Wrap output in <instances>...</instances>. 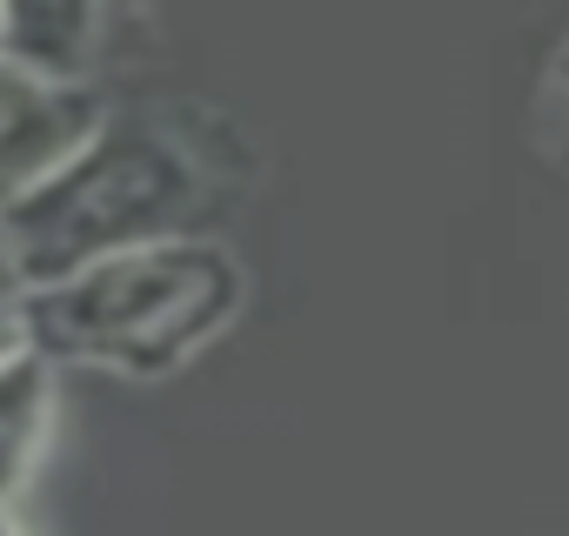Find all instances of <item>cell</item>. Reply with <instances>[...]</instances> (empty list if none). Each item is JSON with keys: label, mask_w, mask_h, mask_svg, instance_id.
Masks as SVG:
<instances>
[{"label": "cell", "mask_w": 569, "mask_h": 536, "mask_svg": "<svg viewBox=\"0 0 569 536\" xmlns=\"http://www.w3.org/2000/svg\"><path fill=\"white\" fill-rule=\"evenodd\" d=\"M34 349V329H28V282L14 276V261L8 248H0V363Z\"/></svg>", "instance_id": "cell-6"}, {"label": "cell", "mask_w": 569, "mask_h": 536, "mask_svg": "<svg viewBox=\"0 0 569 536\" xmlns=\"http://www.w3.org/2000/svg\"><path fill=\"white\" fill-rule=\"evenodd\" d=\"M214 188L188 141L148 121H108L68 168L0 215V248L28 296L61 289L134 248L188 241Z\"/></svg>", "instance_id": "cell-1"}, {"label": "cell", "mask_w": 569, "mask_h": 536, "mask_svg": "<svg viewBox=\"0 0 569 536\" xmlns=\"http://www.w3.org/2000/svg\"><path fill=\"white\" fill-rule=\"evenodd\" d=\"M94 54H101V8H88V0H14L8 8L0 61H14L21 75L48 88H88Z\"/></svg>", "instance_id": "cell-4"}, {"label": "cell", "mask_w": 569, "mask_h": 536, "mask_svg": "<svg viewBox=\"0 0 569 536\" xmlns=\"http://www.w3.org/2000/svg\"><path fill=\"white\" fill-rule=\"evenodd\" d=\"M101 128L108 108L94 88H48L0 61V215L28 201L54 168H68Z\"/></svg>", "instance_id": "cell-3"}, {"label": "cell", "mask_w": 569, "mask_h": 536, "mask_svg": "<svg viewBox=\"0 0 569 536\" xmlns=\"http://www.w3.org/2000/svg\"><path fill=\"white\" fill-rule=\"evenodd\" d=\"M0 536H34V529L14 516V503H0Z\"/></svg>", "instance_id": "cell-7"}, {"label": "cell", "mask_w": 569, "mask_h": 536, "mask_svg": "<svg viewBox=\"0 0 569 536\" xmlns=\"http://www.w3.org/2000/svg\"><path fill=\"white\" fill-rule=\"evenodd\" d=\"M0 48H8V8H0Z\"/></svg>", "instance_id": "cell-8"}, {"label": "cell", "mask_w": 569, "mask_h": 536, "mask_svg": "<svg viewBox=\"0 0 569 536\" xmlns=\"http://www.w3.org/2000/svg\"><path fill=\"white\" fill-rule=\"evenodd\" d=\"M54 416H61V383L41 349H21L0 363V503H21L28 483L41 476Z\"/></svg>", "instance_id": "cell-5"}, {"label": "cell", "mask_w": 569, "mask_h": 536, "mask_svg": "<svg viewBox=\"0 0 569 536\" xmlns=\"http://www.w3.org/2000/svg\"><path fill=\"white\" fill-rule=\"evenodd\" d=\"M241 309V268L221 241L188 235L134 248L88 276L28 296V329L48 363H108L128 376H168Z\"/></svg>", "instance_id": "cell-2"}]
</instances>
